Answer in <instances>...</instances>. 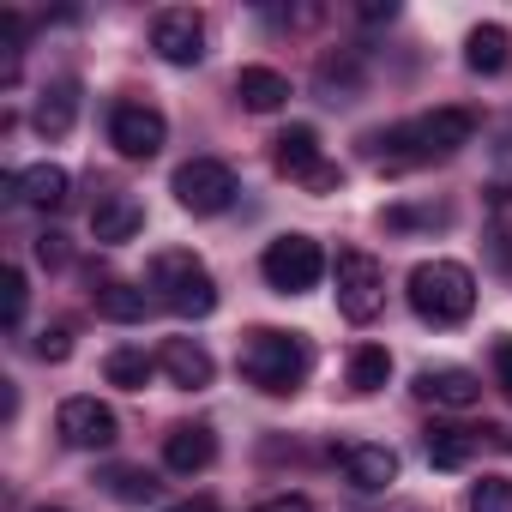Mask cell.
Returning <instances> with one entry per match:
<instances>
[{
    "label": "cell",
    "instance_id": "cell-1",
    "mask_svg": "<svg viewBox=\"0 0 512 512\" xmlns=\"http://www.w3.org/2000/svg\"><path fill=\"white\" fill-rule=\"evenodd\" d=\"M476 139V115L470 109H428V115H410L386 133L368 139V157L374 169L386 175H404V169H422V163H440L452 151H464Z\"/></svg>",
    "mask_w": 512,
    "mask_h": 512
},
{
    "label": "cell",
    "instance_id": "cell-2",
    "mask_svg": "<svg viewBox=\"0 0 512 512\" xmlns=\"http://www.w3.org/2000/svg\"><path fill=\"white\" fill-rule=\"evenodd\" d=\"M241 380L247 386H260V392H272V398H290V392H302V380H308V368H314V350H308V338L302 332H278V326H253L247 338H241Z\"/></svg>",
    "mask_w": 512,
    "mask_h": 512
},
{
    "label": "cell",
    "instance_id": "cell-3",
    "mask_svg": "<svg viewBox=\"0 0 512 512\" xmlns=\"http://www.w3.org/2000/svg\"><path fill=\"white\" fill-rule=\"evenodd\" d=\"M410 308L422 326H464L476 314V272L458 260H422L410 272Z\"/></svg>",
    "mask_w": 512,
    "mask_h": 512
},
{
    "label": "cell",
    "instance_id": "cell-4",
    "mask_svg": "<svg viewBox=\"0 0 512 512\" xmlns=\"http://www.w3.org/2000/svg\"><path fill=\"white\" fill-rule=\"evenodd\" d=\"M151 290L175 320H211L217 314V284L187 247H163L151 260Z\"/></svg>",
    "mask_w": 512,
    "mask_h": 512
},
{
    "label": "cell",
    "instance_id": "cell-5",
    "mask_svg": "<svg viewBox=\"0 0 512 512\" xmlns=\"http://www.w3.org/2000/svg\"><path fill=\"white\" fill-rule=\"evenodd\" d=\"M260 272H266V284H272L278 296H308V290L326 278V253H320V241H314V235L290 229V235L266 241Z\"/></svg>",
    "mask_w": 512,
    "mask_h": 512
},
{
    "label": "cell",
    "instance_id": "cell-6",
    "mask_svg": "<svg viewBox=\"0 0 512 512\" xmlns=\"http://www.w3.org/2000/svg\"><path fill=\"white\" fill-rule=\"evenodd\" d=\"M332 278H338V314H344V320L368 326V320L386 308V266L374 260V253L344 247L338 266H332Z\"/></svg>",
    "mask_w": 512,
    "mask_h": 512
},
{
    "label": "cell",
    "instance_id": "cell-7",
    "mask_svg": "<svg viewBox=\"0 0 512 512\" xmlns=\"http://www.w3.org/2000/svg\"><path fill=\"white\" fill-rule=\"evenodd\" d=\"M169 193H175L181 211H193V217H217V211H229V199H235L241 187H235V169H229V163H217V157H193V163L175 169Z\"/></svg>",
    "mask_w": 512,
    "mask_h": 512
},
{
    "label": "cell",
    "instance_id": "cell-8",
    "mask_svg": "<svg viewBox=\"0 0 512 512\" xmlns=\"http://www.w3.org/2000/svg\"><path fill=\"white\" fill-rule=\"evenodd\" d=\"M169 139V121L151 109V103H115L109 109V145L127 157V163H151Z\"/></svg>",
    "mask_w": 512,
    "mask_h": 512
},
{
    "label": "cell",
    "instance_id": "cell-9",
    "mask_svg": "<svg viewBox=\"0 0 512 512\" xmlns=\"http://www.w3.org/2000/svg\"><path fill=\"white\" fill-rule=\"evenodd\" d=\"M55 434L67 440V446H79V452H103V446H115V434H121V422H115V410L109 404H97V398H61V410H55Z\"/></svg>",
    "mask_w": 512,
    "mask_h": 512
},
{
    "label": "cell",
    "instance_id": "cell-10",
    "mask_svg": "<svg viewBox=\"0 0 512 512\" xmlns=\"http://www.w3.org/2000/svg\"><path fill=\"white\" fill-rule=\"evenodd\" d=\"M151 49L169 61V67H199L205 61V19L187 13V7H169L151 19Z\"/></svg>",
    "mask_w": 512,
    "mask_h": 512
},
{
    "label": "cell",
    "instance_id": "cell-11",
    "mask_svg": "<svg viewBox=\"0 0 512 512\" xmlns=\"http://www.w3.org/2000/svg\"><path fill=\"white\" fill-rule=\"evenodd\" d=\"M338 458H344V476H350L356 494H386V488L398 482V452H392V446L350 440V446H338Z\"/></svg>",
    "mask_w": 512,
    "mask_h": 512
},
{
    "label": "cell",
    "instance_id": "cell-12",
    "mask_svg": "<svg viewBox=\"0 0 512 512\" xmlns=\"http://www.w3.org/2000/svg\"><path fill=\"white\" fill-rule=\"evenodd\" d=\"M211 458H217V434L205 422H181L163 434V464L175 476H199V470H211Z\"/></svg>",
    "mask_w": 512,
    "mask_h": 512
},
{
    "label": "cell",
    "instance_id": "cell-13",
    "mask_svg": "<svg viewBox=\"0 0 512 512\" xmlns=\"http://www.w3.org/2000/svg\"><path fill=\"white\" fill-rule=\"evenodd\" d=\"M145 229V205L133 199V193H103L97 205H91V235L103 241V247H121V241H133Z\"/></svg>",
    "mask_w": 512,
    "mask_h": 512
},
{
    "label": "cell",
    "instance_id": "cell-14",
    "mask_svg": "<svg viewBox=\"0 0 512 512\" xmlns=\"http://www.w3.org/2000/svg\"><path fill=\"white\" fill-rule=\"evenodd\" d=\"M157 368H163L175 386H187V392H205V386L217 380L211 350H205V344H193V338H169V344L157 350Z\"/></svg>",
    "mask_w": 512,
    "mask_h": 512
},
{
    "label": "cell",
    "instance_id": "cell-15",
    "mask_svg": "<svg viewBox=\"0 0 512 512\" xmlns=\"http://www.w3.org/2000/svg\"><path fill=\"white\" fill-rule=\"evenodd\" d=\"M416 398L446 404V410H476L482 404V380L470 368H422L416 374Z\"/></svg>",
    "mask_w": 512,
    "mask_h": 512
},
{
    "label": "cell",
    "instance_id": "cell-16",
    "mask_svg": "<svg viewBox=\"0 0 512 512\" xmlns=\"http://www.w3.org/2000/svg\"><path fill=\"white\" fill-rule=\"evenodd\" d=\"M320 163H326V157H320V133H314L308 121L284 127V133L272 139V169H278V175H290V181H308Z\"/></svg>",
    "mask_w": 512,
    "mask_h": 512
},
{
    "label": "cell",
    "instance_id": "cell-17",
    "mask_svg": "<svg viewBox=\"0 0 512 512\" xmlns=\"http://www.w3.org/2000/svg\"><path fill=\"white\" fill-rule=\"evenodd\" d=\"M7 187H13L25 205H37V211H61L67 193H73V175H67L61 163H31V169L7 175Z\"/></svg>",
    "mask_w": 512,
    "mask_h": 512
},
{
    "label": "cell",
    "instance_id": "cell-18",
    "mask_svg": "<svg viewBox=\"0 0 512 512\" xmlns=\"http://www.w3.org/2000/svg\"><path fill=\"white\" fill-rule=\"evenodd\" d=\"M73 121H79V85H73V79H49L43 97H37V109H31V127H37L43 139H67Z\"/></svg>",
    "mask_w": 512,
    "mask_h": 512
},
{
    "label": "cell",
    "instance_id": "cell-19",
    "mask_svg": "<svg viewBox=\"0 0 512 512\" xmlns=\"http://www.w3.org/2000/svg\"><path fill=\"white\" fill-rule=\"evenodd\" d=\"M235 97H241L247 115H272V109L290 103V79L278 67H241L235 73Z\"/></svg>",
    "mask_w": 512,
    "mask_h": 512
},
{
    "label": "cell",
    "instance_id": "cell-20",
    "mask_svg": "<svg viewBox=\"0 0 512 512\" xmlns=\"http://www.w3.org/2000/svg\"><path fill=\"white\" fill-rule=\"evenodd\" d=\"M506 61H512L506 25H476V31L464 37V67H470V73H506Z\"/></svg>",
    "mask_w": 512,
    "mask_h": 512
},
{
    "label": "cell",
    "instance_id": "cell-21",
    "mask_svg": "<svg viewBox=\"0 0 512 512\" xmlns=\"http://www.w3.org/2000/svg\"><path fill=\"white\" fill-rule=\"evenodd\" d=\"M470 458H476V434L470 428H452V422L428 428V464L434 470H464Z\"/></svg>",
    "mask_w": 512,
    "mask_h": 512
},
{
    "label": "cell",
    "instance_id": "cell-22",
    "mask_svg": "<svg viewBox=\"0 0 512 512\" xmlns=\"http://www.w3.org/2000/svg\"><path fill=\"white\" fill-rule=\"evenodd\" d=\"M151 374H157V362H151L145 350H133V344H121V350H109V356H103V380H109V386H121V392H145V386H151Z\"/></svg>",
    "mask_w": 512,
    "mask_h": 512
},
{
    "label": "cell",
    "instance_id": "cell-23",
    "mask_svg": "<svg viewBox=\"0 0 512 512\" xmlns=\"http://www.w3.org/2000/svg\"><path fill=\"white\" fill-rule=\"evenodd\" d=\"M97 314L115 320V326H139V320L151 314V296H145L139 284H103V290H97Z\"/></svg>",
    "mask_w": 512,
    "mask_h": 512
},
{
    "label": "cell",
    "instance_id": "cell-24",
    "mask_svg": "<svg viewBox=\"0 0 512 512\" xmlns=\"http://www.w3.org/2000/svg\"><path fill=\"white\" fill-rule=\"evenodd\" d=\"M386 380H392V350H386V344H362V350L350 356V392L368 398V392H380Z\"/></svg>",
    "mask_w": 512,
    "mask_h": 512
},
{
    "label": "cell",
    "instance_id": "cell-25",
    "mask_svg": "<svg viewBox=\"0 0 512 512\" xmlns=\"http://www.w3.org/2000/svg\"><path fill=\"white\" fill-rule=\"evenodd\" d=\"M25 302H31L25 272H19V266H7V272H0V326H7V332H19V326H25Z\"/></svg>",
    "mask_w": 512,
    "mask_h": 512
},
{
    "label": "cell",
    "instance_id": "cell-26",
    "mask_svg": "<svg viewBox=\"0 0 512 512\" xmlns=\"http://www.w3.org/2000/svg\"><path fill=\"white\" fill-rule=\"evenodd\" d=\"M103 488H109L115 500H127V506L157 500V476H151V470H109V476H103Z\"/></svg>",
    "mask_w": 512,
    "mask_h": 512
},
{
    "label": "cell",
    "instance_id": "cell-27",
    "mask_svg": "<svg viewBox=\"0 0 512 512\" xmlns=\"http://www.w3.org/2000/svg\"><path fill=\"white\" fill-rule=\"evenodd\" d=\"M470 512H512V482H506V476L470 482Z\"/></svg>",
    "mask_w": 512,
    "mask_h": 512
},
{
    "label": "cell",
    "instance_id": "cell-28",
    "mask_svg": "<svg viewBox=\"0 0 512 512\" xmlns=\"http://www.w3.org/2000/svg\"><path fill=\"white\" fill-rule=\"evenodd\" d=\"M446 217H452L446 205H422V211H410V205H392V211H386V229H416V223H428V229H434V223H446Z\"/></svg>",
    "mask_w": 512,
    "mask_h": 512
},
{
    "label": "cell",
    "instance_id": "cell-29",
    "mask_svg": "<svg viewBox=\"0 0 512 512\" xmlns=\"http://www.w3.org/2000/svg\"><path fill=\"white\" fill-rule=\"evenodd\" d=\"M37 356H43V362H67V356H73V332H67V326H49V332L37 338Z\"/></svg>",
    "mask_w": 512,
    "mask_h": 512
},
{
    "label": "cell",
    "instance_id": "cell-30",
    "mask_svg": "<svg viewBox=\"0 0 512 512\" xmlns=\"http://www.w3.org/2000/svg\"><path fill=\"white\" fill-rule=\"evenodd\" d=\"M37 260H43L49 272L67 266V235H61V229H43V235H37Z\"/></svg>",
    "mask_w": 512,
    "mask_h": 512
},
{
    "label": "cell",
    "instance_id": "cell-31",
    "mask_svg": "<svg viewBox=\"0 0 512 512\" xmlns=\"http://www.w3.org/2000/svg\"><path fill=\"white\" fill-rule=\"evenodd\" d=\"M494 380H500V392L512 398V338H494Z\"/></svg>",
    "mask_w": 512,
    "mask_h": 512
},
{
    "label": "cell",
    "instance_id": "cell-32",
    "mask_svg": "<svg viewBox=\"0 0 512 512\" xmlns=\"http://www.w3.org/2000/svg\"><path fill=\"white\" fill-rule=\"evenodd\" d=\"M356 19H362V25H380V19L392 25V19H398V0H362V7H356Z\"/></svg>",
    "mask_w": 512,
    "mask_h": 512
},
{
    "label": "cell",
    "instance_id": "cell-33",
    "mask_svg": "<svg viewBox=\"0 0 512 512\" xmlns=\"http://www.w3.org/2000/svg\"><path fill=\"white\" fill-rule=\"evenodd\" d=\"M302 187H308V193H338V187H344V169H332V163H320V169H314V175H308Z\"/></svg>",
    "mask_w": 512,
    "mask_h": 512
},
{
    "label": "cell",
    "instance_id": "cell-34",
    "mask_svg": "<svg viewBox=\"0 0 512 512\" xmlns=\"http://www.w3.org/2000/svg\"><path fill=\"white\" fill-rule=\"evenodd\" d=\"M253 512H314L302 494H278V500H266V506H253Z\"/></svg>",
    "mask_w": 512,
    "mask_h": 512
},
{
    "label": "cell",
    "instance_id": "cell-35",
    "mask_svg": "<svg viewBox=\"0 0 512 512\" xmlns=\"http://www.w3.org/2000/svg\"><path fill=\"white\" fill-rule=\"evenodd\" d=\"M163 512H217L211 500H175V506H163Z\"/></svg>",
    "mask_w": 512,
    "mask_h": 512
},
{
    "label": "cell",
    "instance_id": "cell-36",
    "mask_svg": "<svg viewBox=\"0 0 512 512\" xmlns=\"http://www.w3.org/2000/svg\"><path fill=\"white\" fill-rule=\"evenodd\" d=\"M31 512H61V506H31Z\"/></svg>",
    "mask_w": 512,
    "mask_h": 512
}]
</instances>
